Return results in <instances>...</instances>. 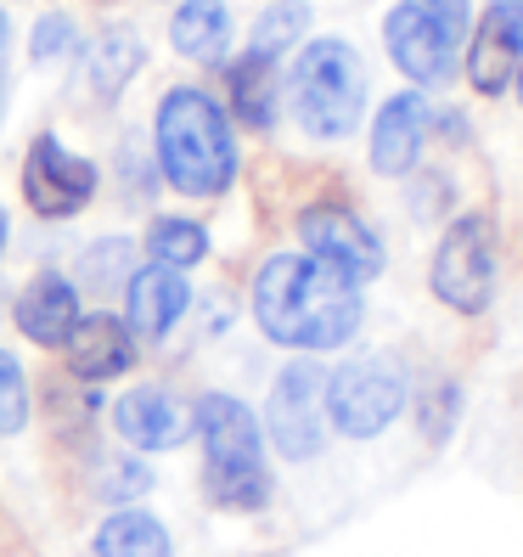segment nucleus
I'll list each match as a JSON object with an SVG mask.
<instances>
[{
  "label": "nucleus",
  "mask_w": 523,
  "mask_h": 557,
  "mask_svg": "<svg viewBox=\"0 0 523 557\" xmlns=\"http://www.w3.org/2000/svg\"><path fill=\"white\" fill-rule=\"evenodd\" d=\"M361 282L338 276L310 253H271L253 276V321L282 349H338L361 333Z\"/></svg>",
  "instance_id": "f257e3e1"
},
{
  "label": "nucleus",
  "mask_w": 523,
  "mask_h": 557,
  "mask_svg": "<svg viewBox=\"0 0 523 557\" xmlns=\"http://www.w3.org/2000/svg\"><path fill=\"white\" fill-rule=\"evenodd\" d=\"M158 170L186 198H220L237 181V141H232V119L209 90L180 85L158 102Z\"/></svg>",
  "instance_id": "f03ea898"
},
{
  "label": "nucleus",
  "mask_w": 523,
  "mask_h": 557,
  "mask_svg": "<svg viewBox=\"0 0 523 557\" xmlns=\"http://www.w3.org/2000/svg\"><path fill=\"white\" fill-rule=\"evenodd\" d=\"M191 434L203 440V484L225 512H259L271 502L265 429L237 395H203L191 411Z\"/></svg>",
  "instance_id": "7ed1b4c3"
},
{
  "label": "nucleus",
  "mask_w": 523,
  "mask_h": 557,
  "mask_svg": "<svg viewBox=\"0 0 523 557\" xmlns=\"http://www.w3.org/2000/svg\"><path fill=\"white\" fill-rule=\"evenodd\" d=\"M287 102L310 136H321V141L349 136L366 108V69L354 57V46L349 40L304 46L299 62H292V79H287Z\"/></svg>",
  "instance_id": "20e7f679"
},
{
  "label": "nucleus",
  "mask_w": 523,
  "mask_h": 557,
  "mask_svg": "<svg viewBox=\"0 0 523 557\" xmlns=\"http://www.w3.org/2000/svg\"><path fill=\"white\" fill-rule=\"evenodd\" d=\"M434 299L456 315H484L496 299V220L489 214H462L434 248L428 265Z\"/></svg>",
  "instance_id": "39448f33"
},
{
  "label": "nucleus",
  "mask_w": 523,
  "mask_h": 557,
  "mask_svg": "<svg viewBox=\"0 0 523 557\" xmlns=\"http://www.w3.org/2000/svg\"><path fill=\"white\" fill-rule=\"evenodd\" d=\"M411 400L406 372L395 367L388 355H366V360H349L326 377V417L333 429L349 440H377L388 422H395Z\"/></svg>",
  "instance_id": "423d86ee"
},
{
  "label": "nucleus",
  "mask_w": 523,
  "mask_h": 557,
  "mask_svg": "<svg viewBox=\"0 0 523 557\" xmlns=\"http://www.w3.org/2000/svg\"><path fill=\"white\" fill-rule=\"evenodd\" d=\"M265 434L287 462H310L326 445V372L310 355L287 360L271 383V406H265Z\"/></svg>",
  "instance_id": "0eeeda50"
},
{
  "label": "nucleus",
  "mask_w": 523,
  "mask_h": 557,
  "mask_svg": "<svg viewBox=\"0 0 523 557\" xmlns=\"http://www.w3.org/2000/svg\"><path fill=\"white\" fill-rule=\"evenodd\" d=\"M23 198L40 220H74L96 198V163L69 152L57 136H35L23 158Z\"/></svg>",
  "instance_id": "6e6552de"
},
{
  "label": "nucleus",
  "mask_w": 523,
  "mask_h": 557,
  "mask_svg": "<svg viewBox=\"0 0 523 557\" xmlns=\"http://www.w3.org/2000/svg\"><path fill=\"white\" fill-rule=\"evenodd\" d=\"M299 243L310 259H321V265H333L338 276L349 282H372L383 271V243L377 232L344 203H310L299 214Z\"/></svg>",
  "instance_id": "1a4fd4ad"
},
{
  "label": "nucleus",
  "mask_w": 523,
  "mask_h": 557,
  "mask_svg": "<svg viewBox=\"0 0 523 557\" xmlns=\"http://www.w3.org/2000/svg\"><path fill=\"white\" fill-rule=\"evenodd\" d=\"M383 46H388L395 69H400L411 85H445L450 69H456V40H450L422 7H411V0H400V7L388 12Z\"/></svg>",
  "instance_id": "9d476101"
},
{
  "label": "nucleus",
  "mask_w": 523,
  "mask_h": 557,
  "mask_svg": "<svg viewBox=\"0 0 523 557\" xmlns=\"http://www.w3.org/2000/svg\"><path fill=\"white\" fill-rule=\"evenodd\" d=\"M428 129H434V108L422 102L416 90L388 96L383 113L372 119V170L388 175V181L411 175L416 158H422V147H428Z\"/></svg>",
  "instance_id": "9b49d317"
},
{
  "label": "nucleus",
  "mask_w": 523,
  "mask_h": 557,
  "mask_svg": "<svg viewBox=\"0 0 523 557\" xmlns=\"http://www.w3.org/2000/svg\"><path fill=\"white\" fill-rule=\"evenodd\" d=\"M113 429L124 434V445H136V450H175L191 440V406L175 400L170 388H129V395H119L113 406Z\"/></svg>",
  "instance_id": "f8f14e48"
},
{
  "label": "nucleus",
  "mask_w": 523,
  "mask_h": 557,
  "mask_svg": "<svg viewBox=\"0 0 523 557\" xmlns=\"http://www.w3.org/2000/svg\"><path fill=\"white\" fill-rule=\"evenodd\" d=\"M124 305H129V333L136 338H170L175 321L186 315L191 305V287H186V271H170V265H141L136 276L124 282Z\"/></svg>",
  "instance_id": "ddd939ff"
},
{
  "label": "nucleus",
  "mask_w": 523,
  "mask_h": 557,
  "mask_svg": "<svg viewBox=\"0 0 523 557\" xmlns=\"http://www.w3.org/2000/svg\"><path fill=\"white\" fill-rule=\"evenodd\" d=\"M69 355V372L85 377V383H108V377H124L136 367V333L119 321V315H79V326L62 344Z\"/></svg>",
  "instance_id": "4468645a"
},
{
  "label": "nucleus",
  "mask_w": 523,
  "mask_h": 557,
  "mask_svg": "<svg viewBox=\"0 0 523 557\" xmlns=\"http://www.w3.org/2000/svg\"><path fill=\"white\" fill-rule=\"evenodd\" d=\"M17 333L28 344H40V349H62L69 344V333L79 326V293L69 276H57V271H40L35 282H28L17 293Z\"/></svg>",
  "instance_id": "2eb2a0df"
},
{
  "label": "nucleus",
  "mask_w": 523,
  "mask_h": 557,
  "mask_svg": "<svg viewBox=\"0 0 523 557\" xmlns=\"http://www.w3.org/2000/svg\"><path fill=\"white\" fill-rule=\"evenodd\" d=\"M518 62H523V35L489 7L473 28V46H468V79L478 96H501L518 79Z\"/></svg>",
  "instance_id": "dca6fc26"
},
{
  "label": "nucleus",
  "mask_w": 523,
  "mask_h": 557,
  "mask_svg": "<svg viewBox=\"0 0 523 557\" xmlns=\"http://www.w3.org/2000/svg\"><path fill=\"white\" fill-rule=\"evenodd\" d=\"M141 35L136 28H102L90 46H85V85H90V96L96 102H119V90L141 74Z\"/></svg>",
  "instance_id": "f3484780"
},
{
  "label": "nucleus",
  "mask_w": 523,
  "mask_h": 557,
  "mask_svg": "<svg viewBox=\"0 0 523 557\" xmlns=\"http://www.w3.org/2000/svg\"><path fill=\"white\" fill-rule=\"evenodd\" d=\"M225 96H232V113L248 129H271L276 124V57H237L225 62Z\"/></svg>",
  "instance_id": "a211bd4d"
},
{
  "label": "nucleus",
  "mask_w": 523,
  "mask_h": 557,
  "mask_svg": "<svg viewBox=\"0 0 523 557\" xmlns=\"http://www.w3.org/2000/svg\"><path fill=\"white\" fill-rule=\"evenodd\" d=\"M170 46L191 62H225V46H232V12H225V0H186L170 17Z\"/></svg>",
  "instance_id": "6ab92c4d"
},
{
  "label": "nucleus",
  "mask_w": 523,
  "mask_h": 557,
  "mask_svg": "<svg viewBox=\"0 0 523 557\" xmlns=\"http://www.w3.org/2000/svg\"><path fill=\"white\" fill-rule=\"evenodd\" d=\"M96 557H170V530L141 507H119L96 530Z\"/></svg>",
  "instance_id": "aec40b11"
},
{
  "label": "nucleus",
  "mask_w": 523,
  "mask_h": 557,
  "mask_svg": "<svg viewBox=\"0 0 523 557\" xmlns=\"http://www.w3.org/2000/svg\"><path fill=\"white\" fill-rule=\"evenodd\" d=\"M147 253H152V265L191 271V265H203V253H209V232H203L198 220L158 214V220H152V232H147Z\"/></svg>",
  "instance_id": "412c9836"
},
{
  "label": "nucleus",
  "mask_w": 523,
  "mask_h": 557,
  "mask_svg": "<svg viewBox=\"0 0 523 557\" xmlns=\"http://www.w3.org/2000/svg\"><path fill=\"white\" fill-rule=\"evenodd\" d=\"M304 28H310L304 0H271V7L259 12V23H253V51L259 57H282L292 40H304Z\"/></svg>",
  "instance_id": "4be33fe9"
},
{
  "label": "nucleus",
  "mask_w": 523,
  "mask_h": 557,
  "mask_svg": "<svg viewBox=\"0 0 523 557\" xmlns=\"http://www.w3.org/2000/svg\"><path fill=\"white\" fill-rule=\"evenodd\" d=\"M79 276H85L90 293H113V287H124L129 276H136V248H129L124 237L96 243V248L79 259Z\"/></svg>",
  "instance_id": "5701e85b"
},
{
  "label": "nucleus",
  "mask_w": 523,
  "mask_h": 557,
  "mask_svg": "<svg viewBox=\"0 0 523 557\" xmlns=\"http://www.w3.org/2000/svg\"><path fill=\"white\" fill-rule=\"evenodd\" d=\"M152 490V473L136 462V456H108L102 468H96V484H90V496L96 502H136Z\"/></svg>",
  "instance_id": "b1692460"
},
{
  "label": "nucleus",
  "mask_w": 523,
  "mask_h": 557,
  "mask_svg": "<svg viewBox=\"0 0 523 557\" xmlns=\"http://www.w3.org/2000/svg\"><path fill=\"white\" fill-rule=\"evenodd\" d=\"M23 429H28V377L17 355L0 349V434H23Z\"/></svg>",
  "instance_id": "393cba45"
},
{
  "label": "nucleus",
  "mask_w": 523,
  "mask_h": 557,
  "mask_svg": "<svg viewBox=\"0 0 523 557\" xmlns=\"http://www.w3.org/2000/svg\"><path fill=\"white\" fill-rule=\"evenodd\" d=\"M74 40H79V35H74V17H69V12H46V17L35 23V35H28V57H35L40 69H46V62L69 57Z\"/></svg>",
  "instance_id": "a878e982"
},
{
  "label": "nucleus",
  "mask_w": 523,
  "mask_h": 557,
  "mask_svg": "<svg viewBox=\"0 0 523 557\" xmlns=\"http://www.w3.org/2000/svg\"><path fill=\"white\" fill-rule=\"evenodd\" d=\"M416 422H422V440L439 445V440L456 429V388H450V383H434L428 395L416 400Z\"/></svg>",
  "instance_id": "bb28decb"
},
{
  "label": "nucleus",
  "mask_w": 523,
  "mask_h": 557,
  "mask_svg": "<svg viewBox=\"0 0 523 557\" xmlns=\"http://www.w3.org/2000/svg\"><path fill=\"white\" fill-rule=\"evenodd\" d=\"M411 7H422L450 40H462L468 35V17H473V0H411Z\"/></svg>",
  "instance_id": "cd10ccee"
},
{
  "label": "nucleus",
  "mask_w": 523,
  "mask_h": 557,
  "mask_svg": "<svg viewBox=\"0 0 523 557\" xmlns=\"http://www.w3.org/2000/svg\"><path fill=\"white\" fill-rule=\"evenodd\" d=\"M496 12H501V17L518 28V35H523V0H496Z\"/></svg>",
  "instance_id": "c85d7f7f"
},
{
  "label": "nucleus",
  "mask_w": 523,
  "mask_h": 557,
  "mask_svg": "<svg viewBox=\"0 0 523 557\" xmlns=\"http://www.w3.org/2000/svg\"><path fill=\"white\" fill-rule=\"evenodd\" d=\"M7 232H12V225H7V209H0V253H7Z\"/></svg>",
  "instance_id": "c756f323"
},
{
  "label": "nucleus",
  "mask_w": 523,
  "mask_h": 557,
  "mask_svg": "<svg viewBox=\"0 0 523 557\" xmlns=\"http://www.w3.org/2000/svg\"><path fill=\"white\" fill-rule=\"evenodd\" d=\"M512 85H518V102H523V62H518V79Z\"/></svg>",
  "instance_id": "7c9ffc66"
}]
</instances>
